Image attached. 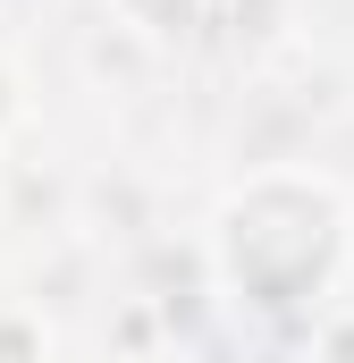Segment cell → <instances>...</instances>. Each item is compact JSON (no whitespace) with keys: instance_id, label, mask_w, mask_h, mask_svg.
<instances>
[{"instance_id":"4","label":"cell","mask_w":354,"mask_h":363,"mask_svg":"<svg viewBox=\"0 0 354 363\" xmlns=\"http://www.w3.org/2000/svg\"><path fill=\"white\" fill-rule=\"evenodd\" d=\"M312 363H354V313L321 330V347H312Z\"/></svg>"},{"instance_id":"5","label":"cell","mask_w":354,"mask_h":363,"mask_svg":"<svg viewBox=\"0 0 354 363\" xmlns=\"http://www.w3.org/2000/svg\"><path fill=\"white\" fill-rule=\"evenodd\" d=\"M17 118H25V85H17V68L0 60V135H8Z\"/></svg>"},{"instance_id":"1","label":"cell","mask_w":354,"mask_h":363,"mask_svg":"<svg viewBox=\"0 0 354 363\" xmlns=\"http://www.w3.org/2000/svg\"><path fill=\"white\" fill-rule=\"evenodd\" d=\"M346 262V203L338 186L321 178H287L270 169L245 194L219 203V228H211V271L219 287L262 313V321H295Z\"/></svg>"},{"instance_id":"3","label":"cell","mask_w":354,"mask_h":363,"mask_svg":"<svg viewBox=\"0 0 354 363\" xmlns=\"http://www.w3.org/2000/svg\"><path fill=\"white\" fill-rule=\"evenodd\" d=\"M42 355H51L42 321L34 313H0V363H42Z\"/></svg>"},{"instance_id":"2","label":"cell","mask_w":354,"mask_h":363,"mask_svg":"<svg viewBox=\"0 0 354 363\" xmlns=\"http://www.w3.org/2000/svg\"><path fill=\"white\" fill-rule=\"evenodd\" d=\"M110 9H118L144 43H185V34L202 26V9H211V0H110Z\"/></svg>"},{"instance_id":"6","label":"cell","mask_w":354,"mask_h":363,"mask_svg":"<svg viewBox=\"0 0 354 363\" xmlns=\"http://www.w3.org/2000/svg\"><path fill=\"white\" fill-rule=\"evenodd\" d=\"M270 17H278V0H236V43L245 34H270Z\"/></svg>"}]
</instances>
